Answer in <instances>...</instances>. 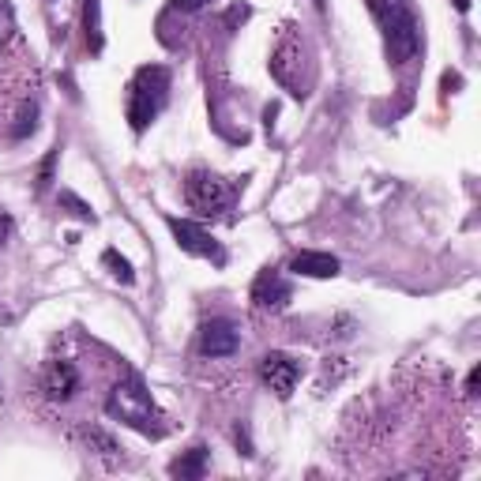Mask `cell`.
<instances>
[{"instance_id": "obj_1", "label": "cell", "mask_w": 481, "mask_h": 481, "mask_svg": "<svg viewBox=\"0 0 481 481\" xmlns=\"http://www.w3.org/2000/svg\"><path fill=\"white\" fill-rule=\"evenodd\" d=\"M106 413L113 422L128 425V429H136L143 436H162V413H158L151 392H147V383L136 376V372H128L117 388L110 392L106 399Z\"/></svg>"}, {"instance_id": "obj_2", "label": "cell", "mask_w": 481, "mask_h": 481, "mask_svg": "<svg viewBox=\"0 0 481 481\" xmlns=\"http://www.w3.org/2000/svg\"><path fill=\"white\" fill-rule=\"evenodd\" d=\"M369 12L383 30V46H388V60L406 64L422 46V26L413 16L410 0H369Z\"/></svg>"}, {"instance_id": "obj_3", "label": "cell", "mask_w": 481, "mask_h": 481, "mask_svg": "<svg viewBox=\"0 0 481 481\" xmlns=\"http://www.w3.org/2000/svg\"><path fill=\"white\" fill-rule=\"evenodd\" d=\"M166 94H170V68L147 64V68L136 72V79L128 83V124H132V132H143L162 113Z\"/></svg>"}, {"instance_id": "obj_4", "label": "cell", "mask_w": 481, "mask_h": 481, "mask_svg": "<svg viewBox=\"0 0 481 481\" xmlns=\"http://www.w3.org/2000/svg\"><path fill=\"white\" fill-rule=\"evenodd\" d=\"M184 200H188L192 211H200V214H218V211L230 207L234 192H230V184L222 181L218 173H211V170H192L188 181H184Z\"/></svg>"}, {"instance_id": "obj_5", "label": "cell", "mask_w": 481, "mask_h": 481, "mask_svg": "<svg viewBox=\"0 0 481 481\" xmlns=\"http://www.w3.org/2000/svg\"><path fill=\"white\" fill-rule=\"evenodd\" d=\"M260 380L278 399H290L294 388H298V380H301V365L290 354H282V350H271V354L260 358Z\"/></svg>"}, {"instance_id": "obj_6", "label": "cell", "mask_w": 481, "mask_h": 481, "mask_svg": "<svg viewBox=\"0 0 481 481\" xmlns=\"http://www.w3.org/2000/svg\"><path fill=\"white\" fill-rule=\"evenodd\" d=\"M166 226H170V234L177 237V245L184 252L204 256V260H214V264H226V252H222V245L204 226H196V222H188V218H166Z\"/></svg>"}, {"instance_id": "obj_7", "label": "cell", "mask_w": 481, "mask_h": 481, "mask_svg": "<svg viewBox=\"0 0 481 481\" xmlns=\"http://www.w3.org/2000/svg\"><path fill=\"white\" fill-rule=\"evenodd\" d=\"M294 298V286L282 278V271H260L252 282V305L256 308H286Z\"/></svg>"}, {"instance_id": "obj_8", "label": "cell", "mask_w": 481, "mask_h": 481, "mask_svg": "<svg viewBox=\"0 0 481 481\" xmlns=\"http://www.w3.org/2000/svg\"><path fill=\"white\" fill-rule=\"evenodd\" d=\"M301 64V42H294L290 35H286L282 42H278V49H275V57H271V76L294 94V99H301V83H298V76H294V68Z\"/></svg>"}, {"instance_id": "obj_9", "label": "cell", "mask_w": 481, "mask_h": 481, "mask_svg": "<svg viewBox=\"0 0 481 481\" xmlns=\"http://www.w3.org/2000/svg\"><path fill=\"white\" fill-rule=\"evenodd\" d=\"M237 328L230 324V319H207L204 324V331H200V350L207 358H230V354H237Z\"/></svg>"}, {"instance_id": "obj_10", "label": "cell", "mask_w": 481, "mask_h": 481, "mask_svg": "<svg viewBox=\"0 0 481 481\" xmlns=\"http://www.w3.org/2000/svg\"><path fill=\"white\" fill-rule=\"evenodd\" d=\"M42 388H46V395L49 399H72L76 392H79V372H76V365L72 361H53L49 365V372H46V383H42Z\"/></svg>"}, {"instance_id": "obj_11", "label": "cell", "mask_w": 481, "mask_h": 481, "mask_svg": "<svg viewBox=\"0 0 481 481\" xmlns=\"http://www.w3.org/2000/svg\"><path fill=\"white\" fill-rule=\"evenodd\" d=\"M290 271L305 275V278H335L339 275V260L331 252H298L290 260Z\"/></svg>"}, {"instance_id": "obj_12", "label": "cell", "mask_w": 481, "mask_h": 481, "mask_svg": "<svg viewBox=\"0 0 481 481\" xmlns=\"http://www.w3.org/2000/svg\"><path fill=\"white\" fill-rule=\"evenodd\" d=\"M207 470V447H188L181 459L170 463V477H181V481H200Z\"/></svg>"}, {"instance_id": "obj_13", "label": "cell", "mask_w": 481, "mask_h": 481, "mask_svg": "<svg viewBox=\"0 0 481 481\" xmlns=\"http://www.w3.org/2000/svg\"><path fill=\"white\" fill-rule=\"evenodd\" d=\"M83 35H87L90 53H102L106 38H102V5L99 0H83Z\"/></svg>"}, {"instance_id": "obj_14", "label": "cell", "mask_w": 481, "mask_h": 481, "mask_svg": "<svg viewBox=\"0 0 481 481\" xmlns=\"http://www.w3.org/2000/svg\"><path fill=\"white\" fill-rule=\"evenodd\" d=\"M102 264H106V267L113 271V278H120L124 286H128V282H132V278H136V271H132V264H128V260H124V256H120L117 248H106V256H102Z\"/></svg>"}, {"instance_id": "obj_15", "label": "cell", "mask_w": 481, "mask_h": 481, "mask_svg": "<svg viewBox=\"0 0 481 481\" xmlns=\"http://www.w3.org/2000/svg\"><path fill=\"white\" fill-rule=\"evenodd\" d=\"M12 35H16V12H12L8 0H0V46H5Z\"/></svg>"}, {"instance_id": "obj_16", "label": "cell", "mask_w": 481, "mask_h": 481, "mask_svg": "<svg viewBox=\"0 0 481 481\" xmlns=\"http://www.w3.org/2000/svg\"><path fill=\"white\" fill-rule=\"evenodd\" d=\"M60 207H68L76 218H87V222L94 218V211H90V207H87L79 196H72V192H60Z\"/></svg>"}, {"instance_id": "obj_17", "label": "cell", "mask_w": 481, "mask_h": 481, "mask_svg": "<svg viewBox=\"0 0 481 481\" xmlns=\"http://www.w3.org/2000/svg\"><path fill=\"white\" fill-rule=\"evenodd\" d=\"M26 132H35V106L23 110V117H19V124H16V136H26Z\"/></svg>"}, {"instance_id": "obj_18", "label": "cell", "mask_w": 481, "mask_h": 481, "mask_svg": "<svg viewBox=\"0 0 481 481\" xmlns=\"http://www.w3.org/2000/svg\"><path fill=\"white\" fill-rule=\"evenodd\" d=\"M204 5H211V0H173V8H181V12H200Z\"/></svg>"}, {"instance_id": "obj_19", "label": "cell", "mask_w": 481, "mask_h": 481, "mask_svg": "<svg viewBox=\"0 0 481 481\" xmlns=\"http://www.w3.org/2000/svg\"><path fill=\"white\" fill-rule=\"evenodd\" d=\"M477 380H481V369L474 365V369H470V376H466V395H477Z\"/></svg>"}, {"instance_id": "obj_20", "label": "cell", "mask_w": 481, "mask_h": 481, "mask_svg": "<svg viewBox=\"0 0 481 481\" xmlns=\"http://www.w3.org/2000/svg\"><path fill=\"white\" fill-rule=\"evenodd\" d=\"M455 8L459 12H470V0H455Z\"/></svg>"}, {"instance_id": "obj_21", "label": "cell", "mask_w": 481, "mask_h": 481, "mask_svg": "<svg viewBox=\"0 0 481 481\" xmlns=\"http://www.w3.org/2000/svg\"><path fill=\"white\" fill-rule=\"evenodd\" d=\"M5 230H8V222H5V218H0V237H5Z\"/></svg>"}, {"instance_id": "obj_22", "label": "cell", "mask_w": 481, "mask_h": 481, "mask_svg": "<svg viewBox=\"0 0 481 481\" xmlns=\"http://www.w3.org/2000/svg\"><path fill=\"white\" fill-rule=\"evenodd\" d=\"M316 5H319V8H324V0H316Z\"/></svg>"}]
</instances>
